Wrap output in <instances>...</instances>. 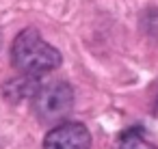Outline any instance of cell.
Returning a JSON list of instances; mask_svg holds the SVG:
<instances>
[{
  "mask_svg": "<svg viewBox=\"0 0 158 149\" xmlns=\"http://www.w3.org/2000/svg\"><path fill=\"white\" fill-rule=\"evenodd\" d=\"M61 52L50 46L35 28L22 30L11 46V63L24 76H41L61 65Z\"/></svg>",
  "mask_w": 158,
  "mask_h": 149,
  "instance_id": "6da1fadb",
  "label": "cell"
},
{
  "mask_svg": "<svg viewBox=\"0 0 158 149\" xmlns=\"http://www.w3.org/2000/svg\"><path fill=\"white\" fill-rule=\"evenodd\" d=\"M74 106V91L67 82L39 87L33 95V110L41 123H59Z\"/></svg>",
  "mask_w": 158,
  "mask_h": 149,
  "instance_id": "7a4b0ae2",
  "label": "cell"
},
{
  "mask_svg": "<svg viewBox=\"0 0 158 149\" xmlns=\"http://www.w3.org/2000/svg\"><path fill=\"white\" fill-rule=\"evenodd\" d=\"M44 149H91V132L78 121H63L46 134Z\"/></svg>",
  "mask_w": 158,
  "mask_h": 149,
  "instance_id": "3957f363",
  "label": "cell"
},
{
  "mask_svg": "<svg viewBox=\"0 0 158 149\" xmlns=\"http://www.w3.org/2000/svg\"><path fill=\"white\" fill-rule=\"evenodd\" d=\"M117 149H158L139 127H130L126 130L119 140H117Z\"/></svg>",
  "mask_w": 158,
  "mask_h": 149,
  "instance_id": "277c9868",
  "label": "cell"
}]
</instances>
